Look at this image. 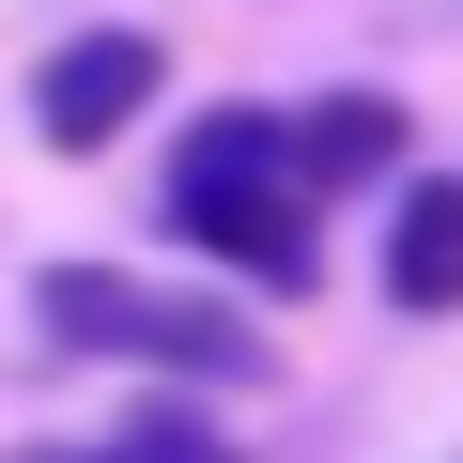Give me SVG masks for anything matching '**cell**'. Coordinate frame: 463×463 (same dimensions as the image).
I'll list each match as a JSON object with an SVG mask.
<instances>
[{"mask_svg":"<svg viewBox=\"0 0 463 463\" xmlns=\"http://www.w3.org/2000/svg\"><path fill=\"white\" fill-rule=\"evenodd\" d=\"M309 170H294V124L279 109H201L185 155H170V232L201 263H232L248 294H309L325 279V232H309Z\"/></svg>","mask_w":463,"mask_h":463,"instance_id":"1","label":"cell"},{"mask_svg":"<svg viewBox=\"0 0 463 463\" xmlns=\"http://www.w3.org/2000/svg\"><path fill=\"white\" fill-rule=\"evenodd\" d=\"M32 325L62 355H124V371H201V386H263L279 340L232 309V294H170V279H124V263H47L32 279Z\"/></svg>","mask_w":463,"mask_h":463,"instance_id":"2","label":"cell"},{"mask_svg":"<svg viewBox=\"0 0 463 463\" xmlns=\"http://www.w3.org/2000/svg\"><path fill=\"white\" fill-rule=\"evenodd\" d=\"M155 93H170V47L124 32V16H93V32H62V47L32 62V139H47V155H109Z\"/></svg>","mask_w":463,"mask_h":463,"instance_id":"3","label":"cell"},{"mask_svg":"<svg viewBox=\"0 0 463 463\" xmlns=\"http://www.w3.org/2000/svg\"><path fill=\"white\" fill-rule=\"evenodd\" d=\"M386 309H417V325L463 309V185L448 170H402V201H386Z\"/></svg>","mask_w":463,"mask_h":463,"instance_id":"4","label":"cell"},{"mask_svg":"<svg viewBox=\"0 0 463 463\" xmlns=\"http://www.w3.org/2000/svg\"><path fill=\"white\" fill-rule=\"evenodd\" d=\"M402 93H309L294 109V170H309V201H355V185H402Z\"/></svg>","mask_w":463,"mask_h":463,"instance_id":"5","label":"cell"},{"mask_svg":"<svg viewBox=\"0 0 463 463\" xmlns=\"http://www.w3.org/2000/svg\"><path fill=\"white\" fill-rule=\"evenodd\" d=\"M109 463H248V448H232L201 402H139V417L109 432Z\"/></svg>","mask_w":463,"mask_h":463,"instance_id":"6","label":"cell"}]
</instances>
